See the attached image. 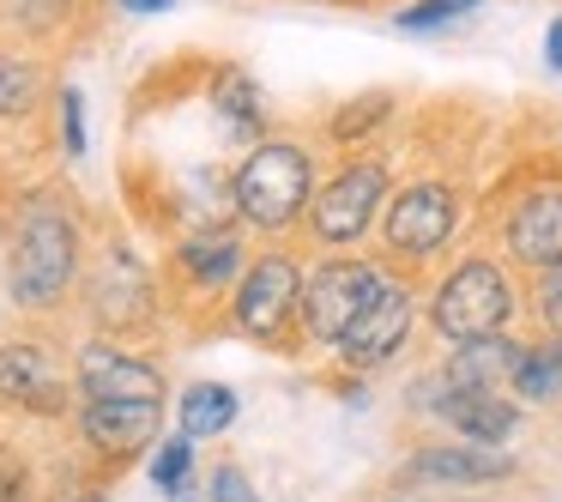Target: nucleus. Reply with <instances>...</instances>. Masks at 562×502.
I'll list each match as a JSON object with an SVG mask.
<instances>
[{
	"label": "nucleus",
	"instance_id": "obj_18",
	"mask_svg": "<svg viewBox=\"0 0 562 502\" xmlns=\"http://www.w3.org/2000/svg\"><path fill=\"white\" fill-rule=\"evenodd\" d=\"M55 103L49 55H25L19 43H0V134L37 127V115Z\"/></svg>",
	"mask_w": 562,
	"mask_h": 502
},
{
	"label": "nucleus",
	"instance_id": "obj_19",
	"mask_svg": "<svg viewBox=\"0 0 562 502\" xmlns=\"http://www.w3.org/2000/svg\"><path fill=\"white\" fill-rule=\"evenodd\" d=\"M206 98L212 110H218V122L231 127L243 146H255L260 134H272V110H267V91H260V79L248 74V67L236 62H212L206 67Z\"/></svg>",
	"mask_w": 562,
	"mask_h": 502
},
{
	"label": "nucleus",
	"instance_id": "obj_15",
	"mask_svg": "<svg viewBox=\"0 0 562 502\" xmlns=\"http://www.w3.org/2000/svg\"><path fill=\"white\" fill-rule=\"evenodd\" d=\"M400 484H417L429 497H472V490H502L520 478V460L508 448H477V442H417L400 460Z\"/></svg>",
	"mask_w": 562,
	"mask_h": 502
},
{
	"label": "nucleus",
	"instance_id": "obj_11",
	"mask_svg": "<svg viewBox=\"0 0 562 502\" xmlns=\"http://www.w3.org/2000/svg\"><path fill=\"white\" fill-rule=\"evenodd\" d=\"M381 279H387L381 255H363V248H351V255H321L303 272V339L315 352H333L345 339V327L369 309V297L381 291Z\"/></svg>",
	"mask_w": 562,
	"mask_h": 502
},
{
	"label": "nucleus",
	"instance_id": "obj_32",
	"mask_svg": "<svg viewBox=\"0 0 562 502\" xmlns=\"http://www.w3.org/2000/svg\"><path fill=\"white\" fill-rule=\"evenodd\" d=\"M67 502H110V490L98 484V490H79V497H67Z\"/></svg>",
	"mask_w": 562,
	"mask_h": 502
},
{
	"label": "nucleus",
	"instance_id": "obj_2",
	"mask_svg": "<svg viewBox=\"0 0 562 502\" xmlns=\"http://www.w3.org/2000/svg\"><path fill=\"white\" fill-rule=\"evenodd\" d=\"M465 207H472V194H465V182L453 170H417L405 182H393L381 224H375L381 267L405 272V279H429L460 248Z\"/></svg>",
	"mask_w": 562,
	"mask_h": 502
},
{
	"label": "nucleus",
	"instance_id": "obj_3",
	"mask_svg": "<svg viewBox=\"0 0 562 502\" xmlns=\"http://www.w3.org/2000/svg\"><path fill=\"white\" fill-rule=\"evenodd\" d=\"M315 140L303 134H260L243 152V164L231 170V200H236V224L272 243H291L303 231V212L315 200Z\"/></svg>",
	"mask_w": 562,
	"mask_h": 502
},
{
	"label": "nucleus",
	"instance_id": "obj_20",
	"mask_svg": "<svg viewBox=\"0 0 562 502\" xmlns=\"http://www.w3.org/2000/svg\"><path fill=\"white\" fill-rule=\"evenodd\" d=\"M400 115V91H357V98H339L327 115H321V146L345 152H369L381 146V134Z\"/></svg>",
	"mask_w": 562,
	"mask_h": 502
},
{
	"label": "nucleus",
	"instance_id": "obj_31",
	"mask_svg": "<svg viewBox=\"0 0 562 502\" xmlns=\"http://www.w3.org/2000/svg\"><path fill=\"white\" fill-rule=\"evenodd\" d=\"M544 67H550V74H562V13L550 19V31H544Z\"/></svg>",
	"mask_w": 562,
	"mask_h": 502
},
{
	"label": "nucleus",
	"instance_id": "obj_25",
	"mask_svg": "<svg viewBox=\"0 0 562 502\" xmlns=\"http://www.w3.org/2000/svg\"><path fill=\"white\" fill-rule=\"evenodd\" d=\"M520 309L532 315V327L544 333V339H562V260H550V267L526 272Z\"/></svg>",
	"mask_w": 562,
	"mask_h": 502
},
{
	"label": "nucleus",
	"instance_id": "obj_33",
	"mask_svg": "<svg viewBox=\"0 0 562 502\" xmlns=\"http://www.w3.org/2000/svg\"><path fill=\"white\" fill-rule=\"evenodd\" d=\"M333 7H375V0H333Z\"/></svg>",
	"mask_w": 562,
	"mask_h": 502
},
{
	"label": "nucleus",
	"instance_id": "obj_28",
	"mask_svg": "<svg viewBox=\"0 0 562 502\" xmlns=\"http://www.w3.org/2000/svg\"><path fill=\"white\" fill-rule=\"evenodd\" d=\"M55 122H61V152L67 158H86L91 134H86V91L79 86H55Z\"/></svg>",
	"mask_w": 562,
	"mask_h": 502
},
{
	"label": "nucleus",
	"instance_id": "obj_14",
	"mask_svg": "<svg viewBox=\"0 0 562 502\" xmlns=\"http://www.w3.org/2000/svg\"><path fill=\"white\" fill-rule=\"evenodd\" d=\"M412 405L429 417V424L453 430L460 442H477V448H508L526 424V405L502 388H453L441 381V369L412 381Z\"/></svg>",
	"mask_w": 562,
	"mask_h": 502
},
{
	"label": "nucleus",
	"instance_id": "obj_29",
	"mask_svg": "<svg viewBox=\"0 0 562 502\" xmlns=\"http://www.w3.org/2000/svg\"><path fill=\"white\" fill-rule=\"evenodd\" d=\"M206 502H260V490H255V478H248L236 460H218L206 472Z\"/></svg>",
	"mask_w": 562,
	"mask_h": 502
},
{
	"label": "nucleus",
	"instance_id": "obj_21",
	"mask_svg": "<svg viewBox=\"0 0 562 502\" xmlns=\"http://www.w3.org/2000/svg\"><path fill=\"white\" fill-rule=\"evenodd\" d=\"M520 345L514 333H490V339H472V345H448V357H441V381H453V388H502L508 393V376L514 364H520Z\"/></svg>",
	"mask_w": 562,
	"mask_h": 502
},
{
	"label": "nucleus",
	"instance_id": "obj_17",
	"mask_svg": "<svg viewBox=\"0 0 562 502\" xmlns=\"http://www.w3.org/2000/svg\"><path fill=\"white\" fill-rule=\"evenodd\" d=\"M98 0H0V43L19 49H61L91 19Z\"/></svg>",
	"mask_w": 562,
	"mask_h": 502
},
{
	"label": "nucleus",
	"instance_id": "obj_24",
	"mask_svg": "<svg viewBox=\"0 0 562 502\" xmlns=\"http://www.w3.org/2000/svg\"><path fill=\"white\" fill-rule=\"evenodd\" d=\"M200 442L188 436H158V448L146 454V478L158 484L164 502H200V460H194Z\"/></svg>",
	"mask_w": 562,
	"mask_h": 502
},
{
	"label": "nucleus",
	"instance_id": "obj_10",
	"mask_svg": "<svg viewBox=\"0 0 562 502\" xmlns=\"http://www.w3.org/2000/svg\"><path fill=\"white\" fill-rule=\"evenodd\" d=\"M424 321V279H405V272H387L381 291L369 297V309L345 327V339L333 345V364L339 376H375V369L400 364L412 352V333Z\"/></svg>",
	"mask_w": 562,
	"mask_h": 502
},
{
	"label": "nucleus",
	"instance_id": "obj_30",
	"mask_svg": "<svg viewBox=\"0 0 562 502\" xmlns=\"http://www.w3.org/2000/svg\"><path fill=\"white\" fill-rule=\"evenodd\" d=\"M115 13H139V19H158V13H170L176 0H110Z\"/></svg>",
	"mask_w": 562,
	"mask_h": 502
},
{
	"label": "nucleus",
	"instance_id": "obj_16",
	"mask_svg": "<svg viewBox=\"0 0 562 502\" xmlns=\"http://www.w3.org/2000/svg\"><path fill=\"white\" fill-rule=\"evenodd\" d=\"M74 393L79 400H164L170 376L139 345H122V339H103L98 333V339L74 345Z\"/></svg>",
	"mask_w": 562,
	"mask_h": 502
},
{
	"label": "nucleus",
	"instance_id": "obj_12",
	"mask_svg": "<svg viewBox=\"0 0 562 502\" xmlns=\"http://www.w3.org/2000/svg\"><path fill=\"white\" fill-rule=\"evenodd\" d=\"M74 364L43 333H7L0 339V405L37 424L74 417Z\"/></svg>",
	"mask_w": 562,
	"mask_h": 502
},
{
	"label": "nucleus",
	"instance_id": "obj_6",
	"mask_svg": "<svg viewBox=\"0 0 562 502\" xmlns=\"http://www.w3.org/2000/svg\"><path fill=\"white\" fill-rule=\"evenodd\" d=\"M303 272L308 260L291 243H272L260 255H248L243 279H236L231 303H224V327L236 339H248L255 352L272 357H303Z\"/></svg>",
	"mask_w": 562,
	"mask_h": 502
},
{
	"label": "nucleus",
	"instance_id": "obj_9",
	"mask_svg": "<svg viewBox=\"0 0 562 502\" xmlns=\"http://www.w3.org/2000/svg\"><path fill=\"white\" fill-rule=\"evenodd\" d=\"M248 267V231L236 219L224 224H200V231H182L164 255V303H182L188 315H206L218 309V327H224V303H231L236 279Z\"/></svg>",
	"mask_w": 562,
	"mask_h": 502
},
{
	"label": "nucleus",
	"instance_id": "obj_27",
	"mask_svg": "<svg viewBox=\"0 0 562 502\" xmlns=\"http://www.w3.org/2000/svg\"><path fill=\"white\" fill-rule=\"evenodd\" d=\"M477 7H484V0H412V7L393 13V25L400 31H441V25H453V19L477 13Z\"/></svg>",
	"mask_w": 562,
	"mask_h": 502
},
{
	"label": "nucleus",
	"instance_id": "obj_1",
	"mask_svg": "<svg viewBox=\"0 0 562 502\" xmlns=\"http://www.w3.org/2000/svg\"><path fill=\"white\" fill-rule=\"evenodd\" d=\"M86 219L67 188L31 182L0 188V260H7V303L25 321H55L79 303L86 272Z\"/></svg>",
	"mask_w": 562,
	"mask_h": 502
},
{
	"label": "nucleus",
	"instance_id": "obj_23",
	"mask_svg": "<svg viewBox=\"0 0 562 502\" xmlns=\"http://www.w3.org/2000/svg\"><path fill=\"white\" fill-rule=\"evenodd\" d=\"M236 412H243V400H236V388H224V381H188V388L176 393V430H182L188 442L224 436V430L236 424Z\"/></svg>",
	"mask_w": 562,
	"mask_h": 502
},
{
	"label": "nucleus",
	"instance_id": "obj_13",
	"mask_svg": "<svg viewBox=\"0 0 562 502\" xmlns=\"http://www.w3.org/2000/svg\"><path fill=\"white\" fill-rule=\"evenodd\" d=\"M164 436V400H74V442L103 478L139 466Z\"/></svg>",
	"mask_w": 562,
	"mask_h": 502
},
{
	"label": "nucleus",
	"instance_id": "obj_7",
	"mask_svg": "<svg viewBox=\"0 0 562 502\" xmlns=\"http://www.w3.org/2000/svg\"><path fill=\"white\" fill-rule=\"evenodd\" d=\"M490 248L514 272L562 260V158H532L508 170L490 194Z\"/></svg>",
	"mask_w": 562,
	"mask_h": 502
},
{
	"label": "nucleus",
	"instance_id": "obj_22",
	"mask_svg": "<svg viewBox=\"0 0 562 502\" xmlns=\"http://www.w3.org/2000/svg\"><path fill=\"white\" fill-rule=\"evenodd\" d=\"M508 393L526 405V412H557L562 405V339H544L538 333L532 345H520V364L508 376Z\"/></svg>",
	"mask_w": 562,
	"mask_h": 502
},
{
	"label": "nucleus",
	"instance_id": "obj_26",
	"mask_svg": "<svg viewBox=\"0 0 562 502\" xmlns=\"http://www.w3.org/2000/svg\"><path fill=\"white\" fill-rule=\"evenodd\" d=\"M31 490H37V466H31V454L0 430V502H31Z\"/></svg>",
	"mask_w": 562,
	"mask_h": 502
},
{
	"label": "nucleus",
	"instance_id": "obj_4",
	"mask_svg": "<svg viewBox=\"0 0 562 502\" xmlns=\"http://www.w3.org/2000/svg\"><path fill=\"white\" fill-rule=\"evenodd\" d=\"M424 321L441 345H472L520 321V272L496 248H460L424 291Z\"/></svg>",
	"mask_w": 562,
	"mask_h": 502
},
{
	"label": "nucleus",
	"instance_id": "obj_5",
	"mask_svg": "<svg viewBox=\"0 0 562 502\" xmlns=\"http://www.w3.org/2000/svg\"><path fill=\"white\" fill-rule=\"evenodd\" d=\"M79 309L103 339H146L164 321V279L122 231H103L98 243H86Z\"/></svg>",
	"mask_w": 562,
	"mask_h": 502
},
{
	"label": "nucleus",
	"instance_id": "obj_8",
	"mask_svg": "<svg viewBox=\"0 0 562 502\" xmlns=\"http://www.w3.org/2000/svg\"><path fill=\"white\" fill-rule=\"evenodd\" d=\"M393 182H400V176H393V158L381 146L345 152V158L315 182V200H308V212H303L308 248H315V255H351V248H363L381 224V207H387Z\"/></svg>",
	"mask_w": 562,
	"mask_h": 502
}]
</instances>
